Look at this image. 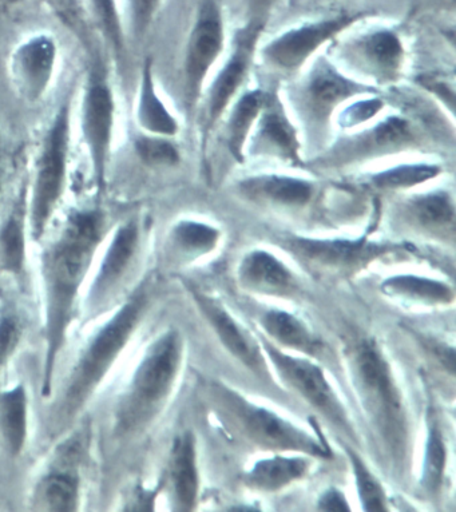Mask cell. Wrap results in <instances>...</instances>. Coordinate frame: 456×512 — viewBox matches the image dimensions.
Here are the masks:
<instances>
[{
  "label": "cell",
  "instance_id": "obj_12",
  "mask_svg": "<svg viewBox=\"0 0 456 512\" xmlns=\"http://www.w3.org/2000/svg\"><path fill=\"white\" fill-rule=\"evenodd\" d=\"M225 47L224 14L217 0H202L186 42L182 78L188 111L196 109L205 82Z\"/></svg>",
  "mask_w": 456,
  "mask_h": 512
},
{
  "label": "cell",
  "instance_id": "obj_45",
  "mask_svg": "<svg viewBox=\"0 0 456 512\" xmlns=\"http://www.w3.org/2000/svg\"><path fill=\"white\" fill-rule=\"evenodd\" d=\"M22 2L23 0H0V7H14Z\"/></svg>",
  "mask_w": 456,
  "mask_h": 512
},
{
  "label": "cell",
  "instance_id": "obj_32",
  "mask_svg": "<svg viewBox=\"0 0 456 512\" xmlns=\"http://www.w3.org/2000/svg\"><path fill=\"white\" fill-rule=\"evenodd\" d=\"M442 174V168L434 162H404L368 174L366 182L379 190H404L426 184Z\"/></svg>",
  "mask_w": 456,
  "mask_h": 512
},
{
  "label": "cell",
  "instance_id": "obj_13",
  "mask_svg": "<svg viewBox=\"0 0 456 512\" xmlns=\"http://www.w3.org/2000/svg\"><path fill=\"white\" fill-rule=\"evenodd\" d=\"M284 248L292 253L305 267L320 272L351 273L367 267L371 261L398 252V245L380 244L367 237L346 240V238H309L288 236Z\"/></svg>",
  "mask_w": 456,
  "mask_h": 512
},
{
  "label": "cell",
  "instance_id": "obj_44",
  "mask_svg": "<svg viewBox=\"0 0 456 512\" xmlns=\"http://www.w3.org/2000/svg\"><path fill=\"white\" fill-rule=\"evenodd\" d=\"M10 170L9 154H7L5 142H3L2 134H0V208L5 202L7 189H9Z\"/></svg>",
  "mask_w": 456,
  "mask_h": 512
},
{
  "label": "cell",
  "instance_id": "obj_27",
  "mask_svg": "<svg viewBox=\"0 0 456 512\" xmlns=\"http://www.w3.org/2000/svg\"><path fill=\"white\" fill-rule=\"evenodd\" d=\"M309 463L304 458L275 456L257 462L244 476L245 484L264 492H275L307 474Z\"/></svg>",
  "mask_w": 456,
  "mask_h": 512
},
{
  "label": "cell",
  "instance_id": "obj_20",
  "mask_svg": "<svg viewBox=\"0 0 456 512\" xmlns=\"http://www.w3.org/2000/svg\"><path fill=\"white\" fill-rule=\"evenodd\" d=\"M194 300H196L198 308L204 313L205 319L208 320L210 327L213 328L222 345L236 359H239L245 367L251 368L256 373L263 372L264 359L259 345L229 315L228 311L218 304L216 300L210 299V297L202 295V293L194 292Z\"/></svg>",
  "mask_w": 456,
  "mask_h": 512
},
{
  "label": "cell",
  "instance_id": "obj_22",
  "mask_svg": "<svg viewBox=\"0 0 456 512\" xmlns=\"http://www.w3.org/2000/svg\"><path fill=\"white\" fill-rule=\"evenodd\" d=\"M239 280L244 288L261 295L289 296L296 289L295 277L287 265L267 250L245 254L239 267Z\"/></svg>",
  "mask_w": 456,
  "mask_h": 512
},
{
  "label": "cell",
  "instance_id": "obj_4",
  "mask_svg": "<svg viewBox=\"0 0 456 512\" xmlns=\"http://www.w3.org/2000/svg\"><path fill=\"white\" fill-rule=\"evenodd\" d=\"M351 372L364 411L387 451L395 460L404 458L407 420L402 396L390 364L374 340H360L351 349Z\"/></svg>",
  "mask_w": 456,
  "mask_h": 512
},
{
  "label": "cell",
  "instance_id": "obj_16",
  "mask_svg": "<svg viewBox=\"0 0 456 512\" xmlns=\"http://www.w3.org/2000/svg\"><path fill=\"white\" fill-rule=\"evenodd\" d=\"M341 61L352 70L379 85L398 81L402 74L406 50L400 35L388 27H376L359 34L340 47Z\"/></svg>",
  "mask_w": 456,
  "mask_h": 512
},
{
  "label": "cell",
  "instance_id": "obj_24",
  "mask_svg": "<svg viewBox=\"0 0 456 512\" xmlns=\"http://www.w3.org/2000/svg\"><path fill=\"white\" fill-rule=\"evenodd\" d=\"M267 97L268 91L261 89L248 91L240 95L232 106L231 115L226 122L225 138L226 146L236 161L244 162L245 160V148Z\"/></svg>",
  "mask_w": 456,
  "mask_h": 512
},
{
  "label": "cell",
  "instance_id": "obj_15",
  "mask_svg": "<svg viewBox=\"0 0 456 512\" xmlns=\"http://www.w3.org/2000/svg\"><path fill=\"white\" fill-rule=\"evenodd\" d=\"M265 353L271 359L273 365L279 372L281 379L292 387L300 396L317 412H320L324 418H327L333 426L341 428L343 431L350 432L351 426L348 423V416L344 410L343 404L337 398L335 391L329 384L323 369L309 361L287 355L280 349L273 347L269 341H263Z\"/></svg>",
  "mask_w": 456,
  "mask_h": 512
},
{
  "label": "cell",
  "instance_id": "obj_33",
  "mask_svg": "<svg viewBox=\"0 0 456 512\" xmlns=\"http://www.w3.org/2000/svg\"><path fill=\"white\" fill-rule=\"evenodd\" d=\"M220 241V230L205 222L181 220L170 229L169 244L186 257L212 252Z\"/></svg>",
  "mask_w": 456,
  "mask_h": 512
},
{
  "label": "cell",
  "instance_id": "obj_31",
  "mask_svg": "<svg viewBox=\"0 0 456 512\" xmlns=\"http://www.w3.org/2000/svg\"><path fill=\"white\" fill-rule=\"evenodd\" d=\"M383 291L392 297L426 304H450L454 301V289L442 281L415 275L392 276L384 281Z\"/></svg>",
  "mask_w": 456,
  "mask_h": 512
},
{
  "label": "cell",
  "instance_id": "obj_39",
  "mask_svg": "<svg viewBox=\"0 0 456 512\" xmlns=\"http://www.w3.org/2000/svg\"><path fill=\"white\" fill-rule=\"evenodd\" d=\"M55 17L82 42L90 47L91 23L83 0H45Z\"/></svg>",
  "mask_w": 456,
  "mask_h": 512
},
{
  "label": "cell",
  "instance_id": "obj_41",
  "mask_svg": "<svg viewBox=\"0 0 456 512\" xmlns=\"http://www.w3.org/2000/svg\"><path fill=\"white\" fill-rule=\"evenodd\" d=\"M21 340V327L13 316L0 317V367L6 364Z\"/></svg>",
  "mask_w": 456,
  "mask_h": 512
},
{
  "label": "cell",
  "instance_id": "obj_19",
  "mask_svg": "<svg viewBox=\"0 0 456 512\" xmlns=\"http://www.w3.org/2000/svg\"><path fill=\"white\" fill-rule=\"evenodd\" d=\"M134 122L142 134L148 136L176 138L181 126L158 91L154 75L153 58H145L138 81Z\"/></svg>",
  "mask_w": 456,
  "mask_h": 512
},
{
  "label": "cell",
  "instance_id": "obj_37",
  "mask_svg": "<svg viewBox=\"0 0 456 512\" xmlns=\"http://www.w3.org/2000/svg\"><path fill=\"white\" fill-rule=\"evenodd\" d=\"M164 0H122L126 38L142 41L160 14Z\"/></svg>",
  "mask_w": 456,
  "mask_h": 512
},
{
  "label": "cell",
  "instance_id": "obj_10",
  "mask_svg": "<svg viewBox=\"0 0 456 512\" xmlns=\"http://www.w3.org/2000/svg\"><path fill=\"white\" fill-rule=\"evenodd\" d=\"M59 58L58 39L49 31L27 35L14 46L7 59V74L22 102L37 106L49 97L57 79Z\"/></svg>",
  "mask_w": 456,
  "mask_h": 512
},
{
  "label": "cell",
  "instance_id": "obj_34",
  "mask_svg": "<svg viewBox=\"0 0 456 512\" xmlns=\"http://www.w3.org/2000/svg\"><path fill=\"white\" fill-rule=\"evenodd\" d=\"M38 496L46 510L71 512L78 508L79 479L70 471L57 470L39 484Z\"/></svg>",
  "mask_w": 456,
  "mask_h": 512
},
{
  "label": "cell",
  "instance_id": "obj_6",
  "mask_svg": "<svg viewBox=\"0 0 456 512\" xmlns=\"http://www.w3.org/2000/svg\"><path fill=\"white\" fill-rule=\"evenodd\" d=\"M118 101L109 70L95 58L86 71L78 103V127L89 162L95 196L106 192L111 154L116 138Z\"/></svg>",
  "mask_w": 456,
  "mask_h": 512
},
{
  "label": "cell",
  "instance_id": "obj_2",
  "mask_svg": "<svg viewBox=\"0 0 456 512\" xmlns=\"http://www.w3.org/2000/svg\"><path fill=\"white\" fill-rule=\"evenodd\" d=\"M74 95L59 102L42 130L27 177V230L38 244L46 236L70 185Z\"/></svg>",
  "mask_w": 456,
  "mask_h": 512
},
{
  "label": "cell",
  "instance_id": "obj_30",
  "mask_svg": "<svg viewBox=\"0 0 456 512\" xmlns=\"http://www.w3.org/2000/svg\"><path fill=\"white\" fill-rule=\"evenodd\" d=\"M408 213L422 228L432 232L454 228V198L447 190L416 194L408 202Z\"/></svg>",
  "mask_w": 456,
  "mask_h": 512
},
{
  "label": "cell",
  "instance_id": "obj_28",
  "mask_svg": "<svg viewBox=\"0 0 456 512\" xmlns=\"http://www.w3.org/2000/svg\"><path fill=\"white\" fill-rule=\"evenodd\" d=\"M261 325L272 340L304 353L316 355L321 351L323 344L309 331L307 325L287 311L271 309L261 317Z\"/></svg>",
  "mask_w": 456,
  "mask_h": 512
},
{
  "label": "cell",
  "instance_id": "obj_18",
  "mask_svg": "<svg viewBox=\"0 0 456 512\" xmlns=\"http://www.w3.org/2000/svg\"><path fill=\"white\" fill-rule=\"evenodd\" d=\"M142 230L137 218H129L117 225L109 236L97 275L91 284L89 308L91 311L103 307L107 300L121 287L122 281L129 275L140 253Z\"/></svg>",
  "mask_w": 456,
  "mask_h": 512
},
{
  "label": "cell",
  "instance_id": "obj_36",
  "mask_svg": "<svg viewBox=\"0 0 456 512\" xmlns=\"http://www.w3.org/2000/svg\"><path fill=\"white\" fill-rule=\"evenodd\" d=\"M134 153L149 168H174L180 164L181 153L172 138L138 133L133 140Z\"/></svg>",
  "mask_w": 456,
  "mask_h": 512
},
{
  "label": "cell",
  "instance_id": "obj_9",
  "mask_svg": "<svg viewBox=\"0 0 456 512\" xmlns=\"http://www.w3.org/2000/svg\"><path fill=\"white\" fill-rule=\"evenodd\" d=\"M366 11H341L283 31L261 47V62L273 73L289 75L304 69L321 47L368 17Z\"/></svg>",
  "mask_w": 456,
  "mask_h": 512
},
{
  "label": "cell",
  "instance_id": "obj_26",
  "mask_svg": "<svg viewBox=\"0 0 456 512\" xmlns=\"http://www.w3.org/2000/svg\"><path fill=\"white\" fill-rule=\"evenodd\" d=\"M91 27L116 61L125 55L126 38L121 0H83Z\"/></svg>",
  "mask_w": 456,
  "mask_h": 512
},
{
  "label": "cell",
  "instance_id": "obj_3",
  "mask_svg": "<svg viewBox=\"0 0 456 512\" xmlns=\"http://www.w3.org/2000/svg\"><path fill=\"white\" fill-rule=\"evenodd\" d=\"M146 305L148 293L142 287L87 341L67 380L57 412L59 423L69 422L85 406L111 365L124 351L144 316Z\"/></svg>",
  "mask_w": 456,
  "mask_h": 512
},
{
  "label": "cell",
  "instance_id": "obj_29",
  "mask_svg": "<svg viewBox=\"0 0 456 512\" xmlns=\"http://www.w3.org/2000/svg\"><path fill=\"white\" fill-rule=\"evenodd\" d=\"M0 431L10 454H21L27 439V394L23 384L0 394Z\"/></svg>",
  "mask_w": 456,
  "mask_h": 512
},
{
  "label": "cell",
  "instance_id": "obj_25",
  "mask_svg": "<svg viewBox=\"0 0 456 512\" xmlns=\"http://www.w3.org/2000/svg\"><path fill=\"white\" fill-rule=\"evenodd\" d=\"M27 230V184L19 193L17 204L0 228V254L2 264L11 273H21L25 267Z\"/></svg>",
  "mask_w": 456,
  "mask_h": 512
},
{
  "label": "cell",
  "instance_id": "obj_43",
  "mask_svg": "<svg viewBox=\"0 0 456 512\" xmlns=\"http://www.w3.org/2000/svg\"><path fill=\"white\" fill-rule=\"evenodd\" d=\"M321 511H350L346 498L336 488H329L319 499Z\"/></svg>",
  "mask_w": 456,
  "mask_h": 512
},
{
  "label": "cell",
  "instance_id": "obj_40",
  "mask_svg": "<svg viewBox=\"0 0 456 512\" xmlns=\"http://www.w3.org/2000/svg\"><path fill=\"white\" fill-rule=\"evenodd\" d=\"M383 109L384 102L382 99L376 97L375 94L364 95V97L356 99L341 111L337 122L343 129H354V127L362 126L364 123L378 117Z\"/></svg>",
  "mask_w": 456,
  "mask_h": 512
},
{
  "label": "cell",
  "instance_id": "obj_7",
  "mask_svg": "<svg viewBox=\"0 0 456 512\" xmlns=\"http://www.w3.org/2000/svg\"><path fill=\"white\" fill-rule=\"evenodd\" d=\"M182 341L176 331L158 337L138 364L117 410V431L129 434L158 414L180 371Z\"/></svg>",
  "mask_w": 456,
  "mask_h": 512
},
{
  "label": "cell",
  "instance_id": "obj_11",
  "mask_svg": "<svg viewBox=\"0 0 456 512\" xmlns=\"http://www.w3.org/2000/svg\"><path fill=\"white\" fill-rule=\"evenodd\" d=\"M418 136L408 119L392 115L376 125L337 141L323 150L312 166L319 169H341L415 148Z\"/></svg>",
  "mask_w": 456,
  "mask_h": 512
},
{
  "label": "cell",
  "instance_id": "obj_21",
  "mask_svg": "<svg viewBox=\"0 0 456 512\" xmlns=\"http://www.w3.org/2000/svg\"><path fill=\"white\" fill-rule=\"evenodd\" d=\"M239 192L252 200L271 202L287 208H301L312 201L316 186L305 178L289 174L260 173L243 178Z\"/></svg>",
  "mask_w": 456,
  "mask_h": 512
},
{
  "label": "cell",
  "instance_id": "obj_8",
  "mask_svg": "<svg viewBox=\"0 0 456 512\" xmlns=\"http://www.w3.org/2000/svg\"><path fill=\"white\" fill-rule=\"evenodd\" d=\"M214 395L226 415L257 446L267 450L303 452L316 458L327 459L331 456V450L317 440L319 438L309 435L275 412L248 402L229 388L217 387Z\"/></svg>",
  "mask_w": 456,
  "mask_h": 512
},
{
  "label": "cell",
  "instance_id": "obj_14",
  "mask_svg": "<svg viewBox=\"0 0 456 512\" xmlns=\"http://www.w3.org/2000/svg\"><path fill=\"white\" fill-rule=\"evenodd\" d=\"M263 29L252 25L244 26L236 31L233 38L232 53L213 78L205 98L204 119H202V144L213 132L220 119L231 105L245 81L253 65L255 54L259 50V41Z\"/></svg>",
  "mask_w": 456,
  "mask_h": 512
},
{
  "label": "cell",
  "instance_id": "obj_5",
  "mask_svg": "<svg viewBox=\"0 0 456 512\" xmlns=\"http://www.w3.org/2000/svg\"><path fill=\"white\" fill-rule=\"evenodd\" d=\"M371 94H378L375 86L341 73L324 55L315 58L289 93L293 113L303 126L309 148L321 152L333 114L343 103Z\"/></svg>",
  "mask_w": 456,
  "mask_h": 512
},
{
  "label": "cell",
  "instance_id": "obj_17",
  "mask_svg": "<svg viewBox=\"0 0 456 512\" xmlns=\"http://www.w3.org/2000/svg\"><path fill=\"white\" fill-rule=\"evenodd\" d=\"M301 149L303 145L299 132L292 118H289L283 101L279 95L268 93L267 101L253 126L245 156L248 154L253 158H264L301 168L304 165Z\"/></svg>",
  "mask_w": 456,
  "mask_h": 512
},
{
  "label": "cell",
  "instance_id": "obj_35",
  "mask_svg": "<svg viewBox=\"0 0 456 512\" xmlns=\"http://www.w3.org/2000/svg\"><path fill=\"white\" fill-rule=\"evenodd\" d=\"M446 458V444L443 442L442 432L435 416L430 415L422 478L423 487L428 492H436L442 486Z\"/></svg>",
  "mask_w": 456,
  "mask_h": 512
},
{
  "label": "cell",
  "instance_id": "obj_23",
  "mask_svg": "<svg viewBox=\"0 0 456 512\" xmlns=\"http://www.w3.org/2000/svg\"><path fill=\"white\" fill-rule=\"evenodd\" d=\"M170 483L173 500L178 511H190L198 496L196 442L190 432L178 436L170 459Z\"/></svg>",
  "mask_w": 456,
  "mask_h": 512
},
{
  "label": "cell",
  "instance_id": "obj_42",
  "mask_svg": "<svg viewBox=\"0 0 456 512\" xmlns=\"http://www.w3.org/2000/svg\"><path fill=\"white\" fill-rule=\"evenodd\" d=\"M280 0H245V23L265 30Z\"/></svg>",
  "mask_w": 456,
  "mask_h": 512
},
{
  "label": "cell",
  "instance_id": "obj_1",
  "mask_svg": "<svg viewBox=\"0 0 456 512\" xmlns=\"http://www.w3.org/2000/svg\"><path fill=\"white\" fill-rule=\"evenodd\" d=\"M107 236L109 218L105 210L79 206L67 212L57 234L43 248L46 359L42 396L46 398L50 396L55 363L65 343L79 289Z\"/></svg>",
  "mask_w": 456,
  "mask_h": 512
},
{
  "label": "cell",
  "instance_id": "obj_38",
  "mask_svg": "<svg viewBox=\"0 0 456 512\" xmlns=\"http://www.w3.org/2000/svg\"><path fill=\"white\" fill-rule=\"evenodd\" d=\"M346 451L348 458L351 460L352 468H354L356 487H358L359 498L362 500L364 510L374 512L387 511L386 494H384L382 484L368 470V467L359 458L358 454H355L351 448H346Z\"/></svg>",
  "mask_w": 456,
  "mask_h": 512
}]
</instances>
